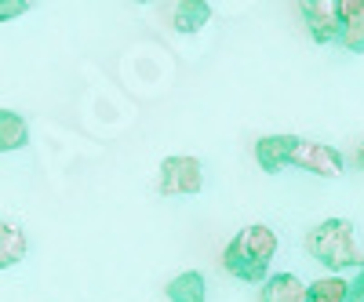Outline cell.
Wrapping results in <instances>:
<instances>
[{
  "label": "cell",
  "instance_id": "obj_15",
  "mask_svg": "<svg viewBox=\"0 0 364 302\" xmlns=\"http://www.w3.org/2000/svg\"><path fill=\"white\" fill-rule=\"evenodd\" d=\"M29 4H0V18H11V15H22Z\"/></svg>",
  "mask_w": 364,
  "mask_h": 302
},
{
  "label": "cell",
  "instance_id": "obj_12",
  "mask_svg": "<svg viewBox=\"0 0 364 302\" xmlns=\"http://www.w3.org/2000/svg\"><path fill=\"white\" fill-rule=\"evenodd\" d=\"M164 291H168L171 302H204V295H208V291H204V277L197 274V269H186V274H178Z\"/></svg>",
  "mask_w": 364,
  "mask_h": 302
},
{
  "label": "cell",
  "instance_id": "obj_6",
  "mask_svg": "<svg viewBox=\"0 0 364 302\" xmlns=\"http://www.w3.org/2000/svg\"><path fill=\"white\" fill-rule=\"evenodd\" d=\"M299 142H302L299 135H266V139H259V142H255V161H259V168L269 171V175H277L281 168H288V164L295 161Z\"/></svg>",
  "mask_w": 364,
  "mask_h": 302
},
{
  "label": "cell",
  "instance_id": "obj_4",
  "mask_svg": "<svg viewBox=\"0 0 364 302\" xmlns=\"http://www.w3.org/2000/svg\"><path fill=\"white\" fill-rule=\"evenodd\" d=\"M302 18H306V29H310V37L317 44L343 41L346 18H343L339 0H310V4H302Z\"/></svg>",
  "mask_w": 364,
  "mask_h": 302
},
{
  "label": "cell",
  "instance_id": "obj_10",
  "mask_svg": "<svg viewBox=\"0 0 364 302\" xmlns=\"http://www.w3.org/2000/svg\"><path fill=\"white\" fill-rule=\"evenodd\" d=\"M26 259V233L15 222H0V269H11Z\"/></svg>",
  "mask_w": 364,
  "mask_h": 302
},
{
  "label": "cell",
  "instance_id": "obj_13",
  "mask_svg": "<svg viewBox=\"0 0 364 302\" xmlns=\"http://www.w3.org/2000/svg\"><path fill=\"white\" fill-rule=\"evenodd\" d=\"M310 302H350V284L343 277H321L310 284Z\"/></svg>",
  "mask_w": 364,
  "mask_h": 302
},
{
  "label": "cell",
  "instance_id": "obj_1",
  "mask_svg": "<svg viewBox=\"0 0 364 302\" xmlns=\"http://www.w3.org/2000/svg\"><path fill=\"white\" fill-rule=\"evenodd\" d=\"M273 255H277V233H273L269 226H262V222H255L248 230H240L226 244L223 269L230 277L245 281V284H266Z\"/></svg>",
  "mask_w": 364,
  "mask_h": 302
},
{
  "label": "cell",
  "instance_id": "obj_14",
  "mask_svg": "<svg viewBox=\"0 0 364 302\" xmlns=\"http://www.w3.org/2000/svg\"><path fill=\"white\" fill-rule=\"evenodd\" d=\"M350 302H364V269H360V277L350 284Z\"/></svg>",
  "mask_w": 364,
  "mask_h": 302
},
{
  "label": "cell",
  "instance_id": "obj_5",
  "mask_svg": "<svg viewBox=\"0 0 364 302\" xmlns=\"http://www.w3.org/2000/svg\"><path fill=\"white\" fill-rule=\"evenodd\" d=\"M291 168L314 171L321 178H339L343 175V153H339V149H331V146H324V142H306V139H302L299 149H295Z\"/></svg>",
  "mask_w": 364,
  "mask_h": 302
},
{
  "label": "cell",
  "instance_id": "obj_3",
  "mask_svg": "<svg viewBox=\"0 0 364 302\" xmlns=\"http://www.w3.org/2000/svg\"><path fill=\"white\" fill-rule=\"evenodd\" d=\"M157 190L164 197H190L204 190V171L197 157H168L161 164V183Z\"/></svg>",
  "mask_w": 364,
  "mask_h": 302
},
{
  "label": "cell",
  "instance_id": "obj_9",
  "mask_svg": "<svg viewBox=\"0 0 364 302\" xmlns=\"http://www.w3.org/2000/svg\"><path fill=\"white\" fill-rule=\"evenodd\" d=\"M208 18H211V4H204V0H182L171 11V22L178 33H197V29L208 26Z\"/></svg>",
  "mask_w": 364,
  "mask_h": 302
},
{
  "label": "cell",
  "instance_id": "obj_8",
  "mask_svg": "<svg viewBox=\"0 0 364 302\" xmlns=\"http://www.w3.org/2000/svg\"><path fill=\"white\" fill-rule=\"evenodd\" d=\"M339 4H343V18H346L339 44L346 51H364V0H339Z\"/></svg>",
  "mask_w": 364,
  "mask_h": 302
},
{
  "label": "cell",
  "instance_id": "obj_16",
  "mask_svg": "<svg viewBox=\"0 0 364 302\" xmlns=\"http://www.w3.org/2000/svg\"><path fill=\"white\" fill-rule=\"evenodd\" d=\"M357 164H360V168H364V146H360V149H357Z\"/></svg>",
  "mask_w": 364,
  "mask_h": 302
},
{
  "label": "cell",
  "instance_id": "obj_7",
  "mask_svg": "<svg viewBox=\"0 0 364 302\" xmlns=\"http://www.w3.org/2000/svg\"><path fill=\"white\" fill-rule=\"evenodd\" d=\"M259 302H310V288L302 284L295 274H273L262 284Z\"/></svg>",
  "mask_w": 364,
  "mask_h": 302
},
{
  "label": "cell",
  "instance_id": "obj_2",
  "mask_svg": "<svg viewBox=\"0 0 364 302\" xmlns=\"http://www.w3.org/2000/svg\"><path fill=\"white\" fill-rule=\"evenodd\" d=\"M306 252L324 266L331 269V274L339 277V269H364V255L357 248V240H353V226L346 219H324L321 226H314L306 233Z\"/></svg>",
  "mask_w": 364,
  "mask_h": 302
},
{
  "label": "cell",
  "instance_id": "obj_11",
  "mask_svg": "<svg viewBox=\"0 0 364 302\" xmlns=\"http://www.w3.org/2000/svg\"><path fill=\"white\" fill-rule=\"evenodd\" d=\"M26 142H29V128H26L22 113L0 109V149H4V153H11V149H22Z\"/></svg>",
  "mask_w": 364,
  "mask_h": 302
}]
</instances>
